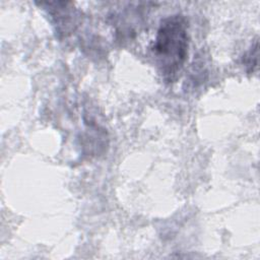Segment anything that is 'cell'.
<instances>
[{
    "label": "cell",
    "instance_id": "cell-1",
    "mask_svg": "<svg viewBox=\"0 0 260 260\" xmlns=\"http://www.w3.org/2000/svg\"><path fill=\"white\" fill-rule=\"evenodd\" d=\"M188 21L181 14L161 20L152 45L155 63L167 82L178 79L188 57Z\"/></svg>",
    "mask_w": 260,
    "mask_h": 260
},
{
    "label": "cell",
    "instance_id": "cell-2",
    "mask_svg": "<svg viewBox=\"0 0 260 260\" xmlns=\"http://www.w3.org/2000/svg\"><path fill=\"white\" fill-rule=\"evenodd\" d=\"M258 60V41L250 48V50L243 57V64L247 68L248 72H253L254 68L257 67Z\"/></svg>",
    "mask_w": 260,
    "mask_h": 260
}]
</instances>
